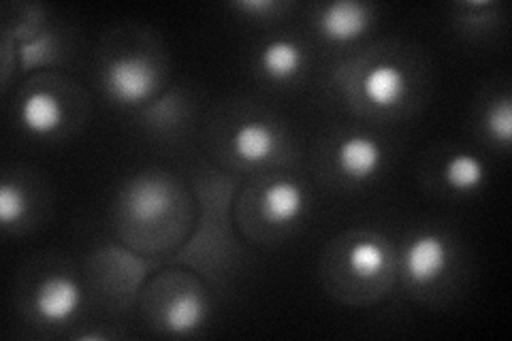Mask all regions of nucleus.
<instances>
[{"label":"nucleus","instance_id":"nucleus-1","mask_svg":"<svg viewBox=\"0 0 512 341\" xmlns=\"http://www.w3.org/2000/svg\"><path fill=\"white\" fill-rule=\"evenodd\" d=\"M109 90L126 103L148 99L154 90V73L150 64L137 56H124L109 67Z\"/></svg>","mask_w":512,"mask_h":341},{"label":"nucleus","instance_id":"nucleus-2","mask_svg":"<svg viewBox=\"0 0 512 341\" xmlns=\"http://www.w3.org/2000/svg\"><path fill=\"white\" fill-rule=\"evenodd\" d=\"M448 263L446 243L438 235L416 237L406 254V269L416 284H429L438 280Z\"/></svg>","mask_w":512,"mask_h":341},{"label":"nucleus","instance_id":"nucleus-3","mask_svg":"<svg viewBox=\"0 0 512 341\" xmlns=\"http://www.w3.org/2000/svg\"><path fill=\"white\" fill-rule=\"evenodd\" d=\"M79 303H82V292L79 286L64 275L47 278L37 290V312L50 322H62L71 318Z\"/></svg>","mask_w":512,"mask_h":341},{"label":"nucleus","instance_id":"nucleus-4","mask_svg":"<svg viewBox=\"0 0 512 341\" xmlns=\"http://www.w3.org/2000/svg\"><path fill=\"white\" fill-rule=\"evenodd\" d=\"M367 24H370L367 9L359 3H346V0L329 5L323 13V18H320V28H323L325 37L340 43L359 39Z\"/></svg>","mask_w":512,"mask_h":341},{"label":"nucleus","instance_id":"nucleus-5","mask_svg":"<svg viewBox=\"0 0 512 341\" xmlns=\"http://www.w3.org/2000/svg\"><path fill=\"white\" fill-rule=\"evenodd\" d=\"M338 160L346 175L365 180L378 171L382 162L380 145L370 137H348L338 150Z\"/></svg>","mask_w":512,"mask_h":341},{"label":"nucleus","instance_id":"nucleus-6","mask_svg":"<svg viewBox=\"0 0 512 341\" xmlns=\"http://www.w3.org/2000/svg\"><path fill=\"white\" fill-rule=\"evenodd\" d=\"M406 77L391 64H378L363 79L365 99L376 107H391L404 96Z\"/></svg>","mask_w":512,"mask_h":341},{"label":"nucleus","instance_id":"nucleus-7","mask_svg":"<svg viewBox=\"0 0 512 341\" xmlns=\"http://www.w3.org/2000/svg\"><path fill=\"white\" fill-rule=\"evenodd\" d=\"M22 122L30 133H52L62 122V107L50 92H35L22 103Z\"/></svg>","mask_w":512,"mask_h":341},{"label":"nucleus","instance_id":"nucleus-8","mask_svg":"<svg viewBox=\"0 0 512 341\" xmlns=\"http://www.w3.org/2000/svg\"><path fill=\"white\" fill-rule=\"evenodd\" d=\"M301 50L299 45L286 39L271 41L261 52V67L271 79H288L301 69Z\"/></svg>","mask_w":512,"mask_h":341},{"label":"nucleus","instance_id":"nucleus-9","mask_svg":"<svg viewBox=\"0 0 512 341\" xmlns=\"http://www.w3.org/2000/svg\"><path fill=\"white\" fill-rule=\"evenodd\" d=\"M265 211L271 220L288 222L295 220L303 209V194L295 184L280 182L265 190Z\"/></svg>","mask_w":512,"mask_h":341},{"label":"nucleus","instance_id":"nucleus-10","mask_svg":"<svg viewBox=\"0 0 512 341\" xmlns=\"http://www.w3.org/2000/svg\"><path fill=\"white\" fill-rule=\"evenodd\" d=\"M271 148H274V137L263 124L248 122L235 133V150L244 160H263Z\"/></svg>","mask_w":512,"mask_h":341},{"label":"nucleus","instance_id":"nucleus-11","mask_svg":"<svg viewBox=\"0 0 512 341\" xmlns=\"http://www.w3.org/2000/svg\"><path fill=\"white\" fill-rule=\"evenodd\" d=\"M203 320V303L192 292H184L167 310V327L171 333H190Z\"/></svg>","mask_w":512,"mask_h":341},{"label":"nucleus","instance_id":"nucleus-12","mask_svg":"<svg viewBox=\"0 0 512 341\" xmlns=\"http://www.w3.org/2000/svg\"><path fill=\"white\" fill-rule=\"evenodd\" d=\"M444 173L455 190H474L485 180V165L470 154H459L448 160Z\"/></svg>","mask_w":512,"mask_h":341},{"label":"nucleus","instance_id":"nucleus-13","mask_svg":"<svg viewBox=\"0 0 512 341\" xmlns=\"http://www.w3.org/2000/svg\"><path fill=\"white\" fill-rule=\"evenodd\" d=\"M350 267L363 278H372L387 265V252L378 241H361L350 250Z\"/></svg>","mask_w":512,"mask_h":341},{"label":"nucleus","instance_id":"nucleus-14","mask_svg":"<svg viewBox=\"0 0 512 341\" xmlns=\"http://www.w3.org/2000/svg\"><path fill=\"white\" fill-rule=\"evenodd\" d=\"M24 211L26 199L22 190L11 184H3V188H0V220H3V224L9 226L13 220L22 218Z\"/></svg>","mask_w":512,"mask_h":341},{"label":"nucleus","instance_id":"nucleus-15","mask_svg":"<svg viewBox=\"0 0 512 341\" xmlns=\"http://www.w3.org/2000/svg\"><path fill=\"white\" fill-rule=\"evenodd\" d=\"M489 131L491 135L502 141V143H510V135H512V111H510V101L504 99L498 105H495L489 111Z\"/></svg>","mask_w":512,"mask_h":341},{"label":"nucleus","instance_id":"nucleus-16","mask_svg":"<svg viewBox=\"0 0 512 341\" xmlns=\"http://www.w3.org/2000/svg\"><path fill=\"white\" fill-rule=\"evenodd\" d=\"M239 7H244V9H271V7H274V3H267V0H256V3H254V0H248V3H239Z\"/></svg>","mask_w":512,"mask_h":341}]
</instances>
